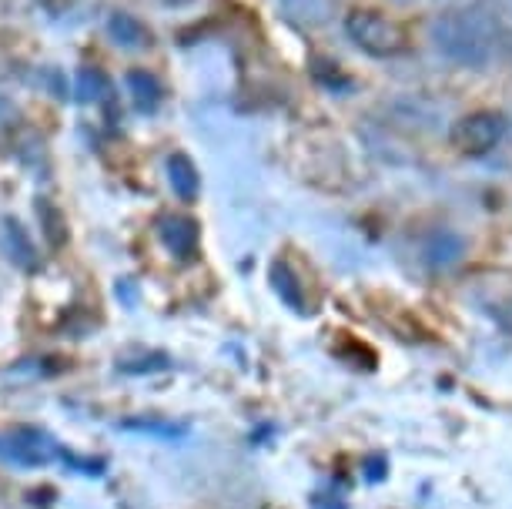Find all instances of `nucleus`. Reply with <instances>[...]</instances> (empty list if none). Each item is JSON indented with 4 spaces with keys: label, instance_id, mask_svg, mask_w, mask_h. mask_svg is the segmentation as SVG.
<instances>
[{
    "label": "nucleus",
    "instance_id": "obj_11",
    "mask_svg": "<svg viewBox=\"0 0 512 509\" xmlns=\"http://www.w3.org/2000/svg\"><path fill=\"white\" fill-rule=\"evenodd\" d=\"M272 282H275V292L282 295V299L292 305V309L305 312L302 309V292H298V282L292 278V272H288V265H282V262L272 265Z\"/></svg>",
    "mask_w": 512,
    "mask_h": 509
},
{
    "label": "nucleus",
    "instance_id": "obj_6",
    "mask_svg": "<svg viewBox=\"0 0 512 509\" xmlns=\"http://www.w3.org/2000/svg\"><path fill=\"white\" fill-rule=\"evenodd\" d=\"M168 185H171V191H175V198L185 201V205L198 201L201 175H198V165L185 155V151H175V155L168 158Z\"/></svg>",
    "mask_w": 512,
    "mask_h": 509
},
{
    "label": "nucleus",
    "instance_id": "obj_4",
    "mask_svg": "<svg viewBox=\"0 0 512 509\" xmlns=\"http://www.w3.org/2000/svg\"><path fill=\"white\" fill-rule=\"evenodd\" d=\"M158 238L161 245L168 248L175 258H191L198 252V242H201V232H198V222L188 215H178V211H168V215L158 218Z\"/></svg>",
    "mask_w": 512,
    "mask_h": 509
},
{
    "label": "nucleus",
    "instance_id": "obj_14",
    "mask_svg": "<svg viewBox=\"0 0 512 509\" xmlns=\"http://www.w3.org/2000/svg\"><path fill=\"white\" fill-rule=\"evenodd\" d=\"M499 7H502L506 14H512V0H499Z\"/></svg>",
    "mask_w": 512,
    "mask_h": 509
},
{
    "label": "nucleus",
    "instance_id": "obj_3",
    "mask_svg": "<svg viewBox=\"0 0 512 509\" xmlns=\"http://www.w3.org/2000/svg\"><path fill=\"white\" fill-rule=\"evenodd\" d=\"M502 138H506V118L499 111H472L452 124V148L469 158L489 155Z\"/></svg>",
    "mask_w": 512,
    "mask_h": 509
},
{
    "label": "nucleus",
    "instance_id": "obj_8",
    "mask_svg": "<svg viewBox=\"0 0 512 509\" xmlns=\"http://www.w3.org/2000/svg\"><path fill=\"white\" fill-rule=\"evenodd\" d=\"M282 14L292 24L305 27V31H315V27H325L332 21L335 11V0H278Z\"/></svg>",
    "mask_w": 512,
    "mask_h": 509
},
{
    "label": "nucleus",
    "instance_id": "obj_2",
    "mask_svg": "<svg viewBox=\"0 0 512 509\" xmlns=\"http://www.w3.org/2000/svg\"><path fill=\"white\" fill-rule=\"evenodd\" d=\"M345 34L359 51L372 57H399L409 51V31L395 17L372 7H359L345 17Z\"/></svg>",
    "mask_w": 512,
    "mask_h": 509
},
{
    "label": "nucleus",
    "instance_id": "obj_9",
    "mask_svg": "<svg viewBox=\"0 0 512 509\" xmlns=\"http://www.w3.org/2000/svg\"><path fill=\"white\" fill-rule=\"evenodd\" d=\"M108 34L114 44L124 47V51H144V47H151V31L134 14H111Z\"/></svg>",
    "mask_w": 512,
    "mask_h": 509
},
{
    "label": "nucleus",
    "instance_id": "obj_7",
    "mask_svg": "<svg viewBox=\"0 0 512 509\" xmlns=\"http://www.w3.org/2000/svg\"><path fill=\"white\" fill-rule=\"evenodd\" d=\"M0 242H4V252L7 258L17 265V268H24V272H31V268H37V248L31 242V235H27V228L17 222V218H4V232H0Z\"/></svg>",
    "mask_w": 512,
    "mask_h": 509
},
{
    "label": "nucleus",
    "instance_id": "obj_10",
    "mask_svg": "<svg viewBox=\"0 0 512 509\" xmlns=\"http://www.w3.org/2000/svg\"><path fill=\"white\" fill-rule=\"evenodd\" d=\"M124 84H128V94H131L134 108L144 111V114L158 111L164 91H161V84H158V78H154V74H148V71H128Z\"/></svg>",
    "mask_w": 512,
    "mask_h": 509
},
{
    "label": "nucleus",
    "instance_id": "obj_1",
    "mask_svg": "<svg viewBox=\"0 0 512 509\" xmlns=\"http://www.w3.org/2000/svg\"><path fill=\"white\" fill-rule=\"evenodd\" d=\"M429 41L442 61L466 67V71H486L502 51V27L482 7H456L442 11L429 21Z\"/></svg>",
    "mask_w": 512,
    "mask_h": 509
},
{
    "label": "nucleus",
    "instance_id": "obj_13",
    "mask_svg": "<svg viewBox=\"0 0 512 509\" xmlns=\"http://www.w3.org/2000/svg\"><path fill=\"white\" fill-rule=\"evenodd\" d=\"M432 4H439L442 11H456V7H472L476 0H432Z\"/></svg>",
    "mask_w": 512,
    "mask_h": 509
},
{
    "label": "nucleus",
    "instance_id": "obj_12",
    "mask_svg": "<svg viewBox=\"0 0 512 509\" xmlns=\"http://www.w3.org/2000/svg\"><path fill=\"white\" fill-rule=\"evenodd\" d=\"M104 91H108V81H104L101 71L84 67V71L77 74V98H81V101H98Z\"/></svg>",
    "mask_w": 512,
    "mask_h": 509
},
{
    "label": "nucleus",
    "instance_id": "obj_5",
    "mask_svg": "<svg viewBox=\"0 0 512 509\" xmlns=\"http://www.w3.org/2000/svg\"><path fill=\"white\" fill-rule=\"evenodd\" d=\"M422 258L429 262L436 272H449L466 258V238L452 228H436L429 238L422 242Z\"/></svg>",
    "mask_w": 512,
    "mask_h": 509
}]
</instances>
